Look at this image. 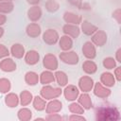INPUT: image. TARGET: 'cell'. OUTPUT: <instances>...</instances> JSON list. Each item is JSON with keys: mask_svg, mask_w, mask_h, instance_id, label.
<instances>
[{"mask_svg": "<svg viewBox=\"0 0 121 121\" xmlns=\"http://www.w3.org/2000/svg\"><path fill=\"white\" fill-rule=\"evenodd\" d=\"M54 80V77L50 72H43L41 75V81L43 84H47Z\"/></svg>", "mask_w": 121, "mask_h": 121, "instance_id": "83f0119b", "label": "cell"}, {"mask_svg": "<svg viewBox=\"0 0 121 121\" xmlns=\"http://www.w3.org/2000/svg\"><path fill=\"white\" fill-rule=\"evenodd\" d=\"M64 95H65V98L67 100H69V101L75 100L78 97V90L77 87H75L73 85H70V86L65 88Z\"/></svg>", "mask_w": 121, "mask_h": 121, "instance_id": "277c9868", "label": "cell"}, {"mask_svg": "<svg viewBox=\"0 0 121 121\" xmlns=\"http://www.w3.org/2000/svg\"><path fill=\"white\" fill-rule=\"evenodd\" d=\"M45 119H47V120H61L62 117L58 113H50V114H48V116Z\"/></svg>", "mask_w": 121, "mask_h": 121, "instance_id": "d590c367", "label": "cell"}, {"mask_svg": "<svg viewBox=\"0 0 121 121\" xmlns=\"http://www.w3.org/2000/svg\"><path fill=\"white\" fill-rule=\"evenodd\" d=\"M62 106H61V102H60L59 100H53L50 101L46 107H45V112H47V114L50 113H57L58 112H60L61 110Z\"/></svg>", "mask_w": 121, "mask_h": 121, "instance_id": "3957f363", "label": "cell"}, {"mask_svg": "<svg viewBox=\"0 0 121 121\" xmlns=\"http://www.w3.org/2000/svg\"><path fill=\"white\" fill-rule=\"evenodd\" d=\"M93 41H94L97 45L101 46V45L105 43V41H106V36L104 35L103 32H99V33H97V34H95V35L94 36Z\"/></svg>", "mask_w": 121, "mask_h": 121, "instance_id": "f1b7e54d", "label": "cell"}, {"mask_svg": "<svg viewBox=\"0 0 121 121\" xmlns=\"http://www.w3.org/2000/svg\"><path fill=\"white\" fill-rule=\"evenodd\" d=\"M97 119L101 120H112V119H119V113L115 109H102L97 112Z\"/></svg>", "mask_w": 121, "mask_h": 121, "instance_id": "6da1fadb", "label": "cell"}, {"mask_svg": "<svg viewBox=\"0 0 121 121\" xmlns=\"http://www.w3.org/2000/svg\"><path fill=\"white\" fill-rule=\"evenodd\" d=\"M95 94L99 97H106L110 95V90L104 88L100 83H97L95 88Z\"/></svg>", "mask_w": 121, "mask_h": 121, "instance_id": "4fadbf2b", "label": "cell"}, {"mask_svg": "<svg viewBox=\"0 0 121 121\" xmlns=\"http://www.w3.org/2000/svg\"><path fill=\"white\" fill-rule=\"evenodd\" d=\"M69 120H71V121H73V120L85 121V120H86V118H85V117H83V116H81V114H75V113H73L72 115H70V116H69Z\"/></svg>", "mask_w": 121, "mask_h": 121, "instance_id": "e575fe53", "label": "cell"}, {"mask_svg": "<svg viewBox=\"0 0 121 121\" xmlns=\"http://www.w3.org/2000/svg\"><path fill=\"white\" fill-rule=\"evenodd\" d=\"M63 30H64L65 33L71 35L74 38H77L78 36V33H79V29L77 26H71V25H66L63 27Z\"/></svg>", "mask_w": 121, "mask_h": 121, "instance_id": "2e32d148", "label": "cell"}, {"mask_svg": "<svg viewBox=\"0 0 121 121\" xmlns=\"http://www.w3.org/2000/svg\"><path fill=\"white\" fill-rule=\"evenodd\" d=\"M104 65H105L108 69H112V68L114 66V61H113V60L111 59V58L105 59V60H104Z\"/></svg>", "mask_w": 121, "mask_h": 121, "instance_id": "836d02e7", "label": "cell"}, {"mask_svg": "<svg viewBox=\"0 0 121 121\" xmlns=\"http://www.w3.org/2000/svg\"><path fill=\"white\" fill-rule=\"evenodd\" d=\"M101 80L105 85H108V86H112V84H114L113 77L109 73H104L101 77Z\"/></svg>", "mask_w": 121, "mask_h": 121, "instance_id": "484cf974", "label": "cell"}, {"mask_svg": "<svg viewBox=\"0 0 121 121\" xmlns=\"http://www.w3.org/2000/svg\"><path fill=\"white\" fill-rule=\"evenodd\" d=\"M28 17L32 21H36L41 17V9L39 7H33L28 10Z\"/></svg>", "mask_w": 121, "mask_h": 121, "instance_id": "e0dca14e", "label": "cell"}, {"mask_svg": "<svg viewBox=\"0 0 121 121\" xmlns=\"http://www.w3.org/2000/svg\"><path fill=\"white\" fill-rule=\"evenodd\" d=\"M78 102L79 104L82 106V108L85 110H89L91 107H92V101H91V98L88 95L86 94H83L79 96V99H78Z\"/></svg>", "mask_w": 121, "mask_h": 121, "instance_id": "8fae6325", "label": "cell"}, {"mask_svg": "<svg viewBox=\"0 0 121 121\" xmlns=\"http://www.w3.org/2000/svg\"><path fill=\"white\" fill-rule=\"evenodd\" d=\"M60 46L61 49H63V50L69 49V48L72 46V41H71V39H70L69 37H67V36L61 37L60 42Z\"/></svg>", "mask_w": 121, "mask_h": 121, "instance_id": "cb8c5ba5", "label": "cell"}, {"mask_svg": "<svg viewBox=\"0 0 121 121\" xmlns=\"http://www.w3.org/2000/svg\"><path fill=\"white\" fill-rule=\"evenodd\" d=\"M28 1V3H31V4H36V3H38L40 0H27Z\"/></svg>", "mask_w": 121, "mask_h": 121, "instance_id": "ab89813d", "label": "cell"}, {"mask_svg": "<svg viewBox=\"0 0 121 121\" xmlns=\"http://www.w3.org/2000/svg\"><path fill=\"white\" fill-rule=\"evenodd\" d=\"M41 94L44 99H53L58 97L61 94V90L59 88H52L50 86H46L42 89Z\"/></svg>", "mask_w": 121, "mask_h": 121, "instance_id": "7a4b0ae2", "label": "cell"}, {"mask_svg": "<svg viewBox=\"0 0 121 121\" xmlns=\"http://www.w3.org/2000/svg\"><path fill=\"white\" fill-rule=\"evenodd\" d=\"M11 53L16 58H21L24 55V47L21 44H14L11 48Z\"/></svg>", "mask_w": 121, "mask_h": 121, "instance_id": "44dd1931", "label": "cell"}, {"mask_svg": "<svg viewBox=\"0 0 121 121\" xmlns=\"http://www.w3.org/2000/svg\"><path fill=\"white\" fill-rule=\"evenodd\" d=\"M32 117V112L26 108H23L18 112V118L21 121H28Z\"/></svg>", "mask_w": 121, "mask_h": 121, "instance_id": "7c38bea8", "label": "cell"}, {"mask_svg": "<svg viewBox=\"0 0 121 121\" xmlns=\"http://www.w3.org/2000/svg\"><path fill=\"white\" fill-rule=\"evenodd\" d=\"M38 79H39L38 75L35 74L34 72H28L26 75V81L29 85H35L38 82Z\"/></svg>", "mask_w": 121, "mask_h": 121, "instance_id": "d6986e66", "label": "cell"}, {"mask_svg": "<svg viewBox=\"0 0 121 121\" xmlns=\"http://www.w3.org/2000/svg\"><path fill=\"white\" fill-rule=\"evenodd\" d=\"M64 19L66 22L68 23H72V24H78L80 22V17L77 16L76 14L70 13V12H66L64 15Z\"/></svg>", "mask_w": 121, "mask_h": 121, "instance_id": "603a6c76", "label": "cell"}, {"mask_svg": "<svg viewBox=\"0 0 121 121\" xmlns=\"http://www.w3.org/2000/svg\"><path fill=\"white\" fill-rule=\"evenodd\" d=\"M13 6L11 3H1L0 4V11L2 12H9L12 9Z\"/></svg>", "mask_w": 121, "mask_h": 121, "instance_id": "d6a6232c", "label": "cell"}, {"mask_svg": "<svg viewBox=\"0 0 121 121\" xmlns=\"http://www.w3.org/2000/svg\"><path fill=\"white\" fill-rule=\"evenodd\" d=\"M32 100V95L26 91H24L21 94V104L23 106H26L28 105Z\"/></svg>", "mask_w": 121, "mask_h": 121, "instance_id": "7402d4cb", "label": "cell"}, {"mask_svg": "<svg viewBox=\"0 0 121 121\" xmlns=\"http://www.w3.org/2000/svg\"><path fill=\"white\" fill-rule=\"evenodd\" d=\"M79 87L83 92H89L93 87V80L88 77L81 78L79 79Z\"/></svg>", "mask_w": 121, "mask_h": 121, "instance_id": "52a82bcc", "label": "cell"}, {"mask_svg": "<svg viewBox=\"0 0 121 121\" xmlns=\"http://www.w3.org/2000/svg\"><path fill=\"white\" fill-rule=\"evenodd\" d=\"M43 40L47 43H55L58 40V33L52 29H48L43 34Z\"/></svg>", "mask_w": 121, "mask_h": 121, "instance_id": "ba28073f", "label": "cell"}, {"mask_svg": "<svg viewBox=\"0 0 121 121\" xmlns=\"http://www.w3.org/2000/svg\"><path fill=\"white\" fill-rule=\"evenodd\" d=\"M27 34L31 37H36L40 34V26L35 25V24H32L30 26H27Z\"/></svg>", "mask_w": 121, "mask_h": 121, "instance_id": "d4e9b609", "label": "cell"}, {"mask_svg": "<svg viewBox=\"0 0 121 121\" xmlns=\"http://www.w3.org/2000/svg\"><path fill=\"white\" fill-rule=\"evenodd\" d=\"M0 66H1L2 70L8 71V72L13 71V70L16 68V64L13 62V60H12L11 59H6V60H4L1 62Z\"/></svg>", "mask_w": 121, "mask_h": 121, "instance_id": "30bf717a", "label": "cell"}, {"mask_svg": "<svg viewBox=\"0 0 121 121\" xmlns=\"http://www.w3.org/2000/svg\"><path fill=\"white\" fill-rule=\"evenodd\" d=\"M6 104L9 106V107H10V108H14V107H16L17 105H18V103H19V99H18V97H17V95H14V94H9V95H8L7 96H6Z\"/></svg>", "mask_w": 121, "mask_h": 121, "instance_id": "5bb4252c", "label": "cell"}, {"mask_svg": "<svg viewBox=\"0 0 121 121\" xmlns=\"http://www.w3.org/2000/svg\"><path fill=\"white\" fill-rule=\"evenodd\" d=\"M60 59L69 64H74L77 63L78 61V57L77 56V54L75 52H66V53H62L60 55Z\"/></svg>", "mask_w": 121, "mask_h": 121, "instance_id": "5b68a950", "label": "cell"}, {"mask_svg": "<svg viewBox=\"0 0 121 121\" xmlns=\"http://www.w3.org/2000/svg\"><path fill=\"white\" fill-rule=\"evenodd\" d=\"M3 32H4V31H3V28H1V27H0V37L3 35Z\"/></svg>", "mask_w": 121, "mask_h": 121, "instance_id": "60d3db41", "label": "cell"}, {"mask_svg": "<svg viewBox=\"0 0 121 121\" xmlns=\"http://www.w3.org/2000/svg\"><path fill=\"white\" fill-rule=\"evenodd\" d=\"M83 69H84V71H85L86 73H88V74H92V73L95 72V70H96V66H95V64L93 61L88 60V61L84 62V64H83Z\"/></svg>", "mask_w": 121, "mask_h": 121, "instance_id": "4316f807", "label": "cell"}, {"mask_svg": "<svg viewBox=\"0 0 121 121\" xmlns=\"http://www.w3.org/2000/svg\"><path fill=\"white\" fill-rule=\"evenodd\" d=\"M82 29L86 34H91L95 30V27L92 26L91 24H89L88 22H84L82 25Z\"/></svg>", "mask_w": 121, "mask_h": 121, "instance_id": "1f68e13d", "label": "cell"}, {"mask_svg": "<svg viewBox=\"0 0 121 121\" xmlns=\"http://www.w3.org/2000/svg\"><path fill=\"white\" fill-rule=\"evenodd\" d=\"M5 21H6V17H5L4 15H0V25L4 24Z\"/></svg>", "mask_w": 121, "mask_h": 121, "instance_id": "f35d334b", "label": "cell"}, {"mask_svg": "<svg viewBox=\"0 0 121 121\" xmlns=\"http://www.w3.org/2000/svg\"><path fill=\"white\" fill-rule=\"evenodd\" d=\"M69 111L72 113H75V114H82L84 112V109L82 108V106L79 105L78 103H75V102L70 104Z\"/></svg>", "mask_w": 121, "mask_h": 121, "instance_id": "ffe728a7", "label": "cell"}, {"mask_svg": "<svg viewBox=\"0 0 121 121\" xmlns=\"http://www.w3.org/2000/svg\"><path fill=\"white\" fill-rule=\"evenodd\" d=\"M10 89V83L8 79L2 78L0 79V92L1 93H7Z\"/></svg>", "mask_w": 121, "mask_h": 121, "instance_id": "4dcf8cb0", "label": "cell"}, {"mask_svg": "<svg viewBox=\"0 0 121 121\" xmlns=\"http://www.w3.org/2000/svg\"><path fill=\"white\" fill-rule=\"evenodd\" d=\"M55 76L57 78V81H58L59 85L63 86L67 83V77L63 72H57Z\"/></svg>", "mask_w": 121, "mask_h": 121, "instance_id": "f546056e", "label": "cell"}, {"mask_svg": "<svg viewBox=\"0 0 121 121\" xmlns=\"http://www.w3.org/2000/svg\"><path fill=\"white\" fill-rule=\"evenodd\" d=\"M82 50H83L84 55L87 58H91V59L95 58V47L93 46V44L91 43H86L84 44Z\"/></svg>", "mask_w": 121, "mask_h": 121, "instance_id": "9c48e42d", "label": "cell"}, {"mask_svg": "<svg viewBox=\"0 0 121 121\" xmlns=\"http://www.w3.org/2000/svg\"><path fill=\"white\" fill-rule=\"evenodd\" d=\"M43 65L47 69L55 70L57 68V65H58L57 60H56V58L54 56H52V55H47L43 59Z\"/></svg>", "mask_w": 121, "mask_h": 121, "instance_id": "8992f818", "label": "cell"}, {"mask_svg": "<svg viewBox=\"0 0 121 121\" xmlns=\"http://www.w3.org/2000/svg\"><path fill=\"white\" fill-rule=\"evenodd\" d=\"M8 54H9L8 49H7L5 46H3V44H0V58L5 57V56H7Z\"/></svg>", "mask_w": 121, "mask_h": 121, "instance_id": "74e56055", "label": "cell"}, {"mask_svg": "<svg viewBox=\"0 0 121 121\" xmlns=\"http://www.w3.org/2000/svg\"><path fill=\"white\" fill-rule=\"evenodd\" d=\"M39 60V55L36 51H29L26 56V61L28 64H35Z\"/></svg>", "mask_w": 121, "mask_h": 121, "instance_id": "9a60e30c", "label": "cell"}, {"mask_svg": "<svg viewBox=\"0 0 121 121\" xmlns=\"http://www.w3.org/2000/svg\"><path fill=\"white\" fill-rule=\"evenodd\" d=\"M33 106H34L35 110L43 111L45 109V101L40 96H35L34 100H33Z\"/></svg>", "mask_w": 121, "mask_h": 121, "instance_id": "ac0fdd59", "label": "cell"}, {"mask_svg": "<svg viewBox=\"0 0 121 121\" xmlns=\"http://www.w3.org/2000/svg\"><path fill=\"white\" fill-rule=\"evenodd\" d=\"M51 6H49V5H46V8H47V9L48 10H50V11H54V10H56V9H58V7H59V5L55 2V1H52L51 0Z\"/></svg>", "mask_w": 121, "mask_h": 121, "instance_id": "8d00e7d4", "label": "cell"}]
</instances>
